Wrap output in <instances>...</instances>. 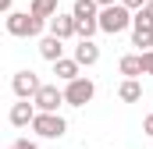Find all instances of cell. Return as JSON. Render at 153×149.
<instances>
[{"label":"cell","instance_id":"1","mask_svg":"<svg viewBox=\"0 0 153 149\" xmlns=\"http://www.w3.org/2000/svg\"><path fill=\"white\" fill-rule=\"evenodd\" d=\"M96 25H100V32L117 36V32H125V29L132 25V11H128L125 4H107V7H100V14H96Z\"/></svg>","mask_w":153,"mask_h":149},{"label":"cell","instance_id":"2","mask_svg":"<svg viewBox=\"0 0 153 149\" xmlns=\"http://www.w3.org/2000/svg\"><path fill=\"white\" fill-rule=\"evenodd\" d=\"M4 25H7V32H11L14 39H32V36L43 32L46 21L36 18L32 11H7V21H4Z\"/></svg>","mask_w":153,"mask_h":149},{"label":"cell","instance_id":"3","mask_svg":"<svg viewBox=\"0 0 153 149\" xmlns=\"http://www.w3.org/2000/svg\"><path fill=\"white\" fill-rule=\"evenodd\" d=\"M32 131H36L39 139H61L64 131H68V121L61 117V114H46V110H36L32 117V124H29Z\"/></svg>","mask_w":153,"mask_h":149},{"label":"cell","instance_id":"4","mask_svg":"<svg viewBox=\"0 0 153 149\" xmlns=\"http://www.w3.org/2000/svg\"><path fill=\"white\" fill-rule=\"evenodd\" d=\"M93 96H96V85H93L89 78H82V74L71 78L68 89H64V103H68V107H85Z\"/></svg>","mask_w":153,"mask_h":149},{"label":"cell","instance_id":"5","mask_svg":"<svg viewBox=\"0 0 153 149\" xmlns=\"http://www.w3.org/2000/svg\"><path fill=\"white\" fill-rule=\"evenodd\" d=\"M61 103H64V89H57V85H39L36 96H32V107L46 110V114H57Z\"/></svg>","mask_w":153,"mask_h":149},{"label":"cell","instance_id":"6","mask_svg":"<svg viewBox=\"0 0 153 149\" xmlns=\"http://www.w3.org/2000/svg\"><path fill=\"white\" fill-rule=\"evenodd\" d=\"M39 85H43V82H39L36 71H18L14 78H11V89H14V96H18V100H32Z\"/></svg>","mask_w":153,"mask_h":149},{"label":"cell","instance_id":"7","mask_svg":"<svg viewBox=\"0 0 153 149\" xmlns=\"http://www.w3.org/2000/svg\"><path fill=\"white\" fill-rule=\"evenodd\" d=\"M46 29H50V36L57 39H71L75 36V14H53V18H46Z\"/></svg>","mask_w":153,"mask_h":149},{"label":"cell","instance_id":"8","mask_svg":"<svg viewBox=\"0 0 153 149\" xmlns=\"http://www.w3.org/2000/svg\"><path fill=\"white\" fill-rule=\"evenodd\" d=\"M132 46H139V50H153V25H146L139 14H132Z\"/></svg>","mask_w":153,"mask_h":149},{"label":"cell","instance_id":"9","mask_svg":"<svg viewBox=\"0 0 153 149\" xmlns=\"http://www.w3.org/2000/svg\"><path fill=\"white\" fill-rule=\"evenodd\" d=\"M7 117H11V124H14V128H29V124H32V117H36L32 100H18V103L11 107V114H7Z\"/></svg>","mask_w":153,"mask_h":149},{"label":"cell","instance_id":"10","mask_svg":"<svg viewBox=\"0 0 153 149\" xmlns=\"http://www.w3.org/2000/svg\"><path fill=\"white\" fill-rule=\"evenodd\" d=\"M75 60H78V68H93V64L100 60V46H96L93 39H78V46H75Z\"/></svg>","mask_w":153,"mask_h":149},{"label":"cell","instance_id":"11","mask_svg":"<svg viewBox=\"0 0 153 149\" xmlns=\"http://www.w3.org/2000/svg\"><path fill=\"white\" fill-rule=\"evenodd\" d=\"M39 57L43 60H57V57H64V39H57V36H46V39H39Z\"/></svg>","mask_w":153,"mask_h":149},{"label":"cell","instance_id":"12","mask_svg":"<svg viewBox=\"0 0 153 149\" xmlns=\"http://www.w3.org/2000/svg\"><path fill=\"white\" fill-rule=\"evenodd\" d=\"M53 74H57L61 82L78 78V60H75V57H57V60H53Z\"/></svg>","mask_w":153,"mask_h":149},{"label":"cell","instance_id":"13","mask_svg":"<svg viewBox=\"0 0 153 149\" xmlns=\"http://www.w3.org/2000/svg\"><path fill=\"white\" fill-rule=\"evenodd\" d=\"M117 96H121V103H139V100H143V85H139V78H125L121 89H117Z\"/></svg>","mask_w":153,"mask_h":149},{"label":"cell","instance_id":"14","mask_svg":"<svg viewBox=\"0 0 153 149\" xmlns=\"http://www.w3.org/2000/svg\"><path fill=\"white\" fill-rule=\"evenodd\" d=\"M117 71L125 74V78H139V74H143V60H139V53H125V57L117 60Z\"/></svg>","mask_w":153,"mask_h":149},{"label":"cell","instance_id":"15","mask_svg":"<svg viewBox=\"0 0 153 149\" xmlns=\"http://www.w3.org/2000/svg\"><path fill=\"white\" fill-rule=\"evenodd\" d=\"M29 11H32L36 18L46 21V18H53V14L61 11V0H32V4H29Z\"/></svg>","mask_w":153,"mask_h":149},{"label":"cell","instance_id":"16","mask_svg":"<svg viewBox=\"0 0 153 149\" xmlns=\"http://www.w3.org/2000/svg\"><path fill=\"white\" fill-rule=\"evenodd\" d=\"M96 32H100L96 18H75V36H78V39H93Z\"/></svg>","mask_w":153,"mask_h":149},{"label":"cell","instance_id":"17","mask_svg":"<svg viewBox=\"0 0 153 149\" xmlns=\"http://www.w3.org/2000/svg\"><path fill=\"white\" fill-rule=\"evenodd\" d=\"M71 14H75V18H96V14H100V4H96V0H75Z\"/></svg>","mask_w":153,"mask_h":149},{"label":"cell","instance_id":"18","mask_svg":"<svg viewBox=\"0 0 153 149\" xmlns=\"http://www.w3.org/2000/svg\"><path fill=\"white\" fill-rule=\"evenodd\" d=\"M135 14H139V18H143L146 25H153V0H146V4H143V7H139Z\"/></svg>","mask_w":153,"mask_h":149},{"label":"cell","instance_id":"19","mask_svg":"<svg viewBox=\"0 0 153 149\" xmlns=\"http://www.w3.org/2000/svg\"><path fill=\"white\" fill-rule=\"evenodd\" d=\"M139 60H143V74H153V50H143Z\"/></svg>","mask_w":153,"mask_h":149},{"label":"cell","instance_id":"20","mask_svg":"<svg viewBox=\"0 0 153 149\" xmlns=\"http://www.w3.org/2000/svg\"><path fill=\"white\" fill-rule=\"evenodd\" d=\"M7 149H39L36 142H29V139H18V142H11Z\"/></svg>","mask_w":153,"mask_h":149},{"label":"cell","instance_id":"21","mask_svg":"<svg viewBox=\"0 0 153 149\" xmlns=\"http://www.w3.org/2000/svg\"><path fill=\"white\" fill-rule=\"evenodd\" d=\"M117 4H125V7H128V11H139V7H143V4H146V0H117Z\"/></svg>","mask_w":153,"mask_h":149},{"label":"cell","instance_id":"22","mask_svg":"<svg viewBox=\"0 0 153 149\" xmlns=\"http://www.w3.org/2000/svg\"><path fill=\"white\" fill-rule=\"evenodd\" d=\"M143 131H146V135H150V139H153V114H150V117H146V121H143Z\"/></svg>","mask_w":153,"mask_h":149},{"label":"cell","instance_id":"23","mask_svg":"<svg viewBox=\"0 0 153 149\" xmlns=\"http://www.w3.org/2000/svg\"><path fill=\"white\" fill-rule=\"evenodd\" d=\"M11 4H14V0H0V11L7 14V11H11Z\"/></svg>","mask_w":153,"mask_h":149},{"label":"cell","instance_id":"24","mask_svg":"<svg viewBox=\"0 0 153 149\" xmlns=\"http://www.w3.org/2000/svg\"><path fill=\"white\" fill-rule=\"evenodd\" d=\"M96 4H100V7H107V4H117V0H96Z\"/></svg>","mask_w":153,"mask_h":149}]
</instances>
